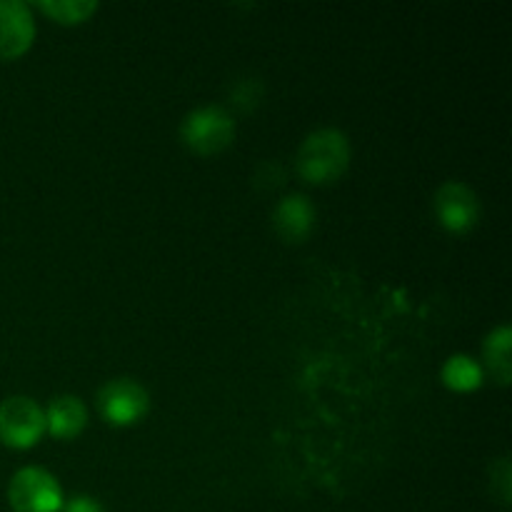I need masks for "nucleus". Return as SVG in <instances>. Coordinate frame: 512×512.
<instances>
[{
	"label": "nucleus",
	"mask_w": 512,
	"mask_h": 512,
	"mask_svg": "<svg viewBox=\"0 0 512 512\" xmlns=\"http://www.w3.org/2000/svg\"><path fill=\"white\" fill-rule=\"evenodd\" d=\"M350 165V140L338 128H318L305 135L295 155L298 175L310 185L335 183Z\"/></svg>",
	"instance_id": "1"
},
{
	"label": "nucleus",
	"mask_w": 512,
	"mask_h": 512,
	"mask_svg": "<svg viewBox=\"0 0 512 512\" xmlns=\"http://www.w3.org/2000/svg\"><path fill=\"white\" fill-rule=\"evenodd\" d=\"M235 138V120L220 105H200L190 110L180 123V140L198 155H215L228 148Z\"/></svg>",
	"instance_id": "2"
},
{
	"label": "nucleus",
	"mask_w": 512,
	"mask_h": 512,
	"mask_svg": "<svg viewBox=\"0 0 512 512\" xmlns=\"http://www.w3.org/2000/svg\"><path fill=\"white\" fill-rule=\"evenodd\" d=\"M8 503L15 512H60L65 498L53 473L28 465L10 478Z\"/></svg>",
	"instance_id": "3"
},
{
	"label": "nucleus",
	"mask_w": 512,
	"mask_h": 512,
	"mask_svg": "<svg viewBox=\"0 0 512 512\" xmlns=\"http://www.w3.org/2000/svg\"><path fill=\"white\" fill-rule=\"evenodd\" d=\"M45 435V410L28 395L0 400V443L8 448H33Z\"/></svg>",
	"instance_id": "4"
},
{
	"label": "nucleus",
	"mask_w": 512,
	"mask_h": 512,
	"mask_svg": "<svg viewBox=\"0 0 512 512\" xmlns=\"http://www.w3.org/2000/svg\"><path fill=\"white\" fill-rule=\"evenodd\" d=\"M433 210L440 225L450 233L473 230L478 225L480 213H483L478 193L468 183H460V180H448V183L435 190Z\"/></svg>",
	"instance_id": "5"
},
{
	"label": "nucleus",
	"mask_w": 512,
	"mask_h": 512,
	"mask_svg": "<svg viewBox=\"0 0 512 512\" xmlns=\"http://www.w3.org/2000/svg\"><path fill=\"white\" fill-rule=\"evenodd\" d=\"M98 410L108 423L133 425L150 410V395L138 380L113 378L98 390Z\"/></svg>",
	"instance_id": "6"
},
{
	"label": "nucleus",
	"mask_w": 512,
	"mask_h": 512,
	"mask_svg": "<svg viewBox=\"0 0 512 512\" xmlns=\"http://www.w3.org/2000/svg\"><path fill=\"white\" fill-rule=\"evenodd\" d=\"M35 40V20L23 0H0V60L23 55Z\"/></svg>",
	"instance_id": "7"
},
{
	"label": "nucleus",
	"mask_w": 512,
	"mask_h": 512,
	"mask_svg": "<svg viewBox=\"0 0 512 512\" xmlns=\"http://www.w3.org/2000/svg\"><path fill=\"white\" fill-rule=\"evenodd\" d=\"M275 233L288 243H303L315 228V208L305 195L290 193L273 210Z\"/></svg>",
	"instance_id": "8"
},
{
	"label": "nucleus",
	"mask_w": 512,
	"mask_h": 512,
	"mask_svg": "<svg viewBox=\"0 0 512 512\" xmlns=\"http://www.w3.org/2000/svg\"><path fill=\"white\" fill-rule=\"evenodd\" d=\"M88 425V408L78 395H58L45 408V430L60 440L75 438Z\"/></svg>",
	"instance_id": "9"
},
{
	"label": "nucleus",
	"mask_w": 512,
	"mask_h": 512,
	"mask_svg": "<svg viewBox=\"0 0 512 512\" xmlns=\"http://www.w3.org/2000/svg\"><path fill=\"white\" fill-rule=\"evenodd\" d=\"M512 330L510 325H498L493 333H488L483 343V360L485 368L493 373V378L500 385H508L512 380V360H510Z\"/></svg>",
	"instance_id": "10"
},
{
	"label": "nucleus",
	"mask_w": 512,
	"mask_h": 512,
	"mask_svg": "<svg viewBox=\"0 0 512 512\" xmlns=\"http://www.w3.org/2000/svg\"><path fill=\"white\" fill-rule=\"evenodd\" d=\"M443 383L445 388L455 390V393H473L483 385L485 370L478 360H473L470 355L458 353L450 355L443 365Z\"/></svg>",
	"instance_id": "11"
},
{
	"label": "nucleus",
	"mask_w": 512,
	"mask_h": 512,
	"mask_svg": "<svg viewBox=\"0 0 512 512\" xmlns=\"http://www.w3.org/2000/svg\"><path fill=\"white\" fill-rule=\"evenodd\" d=\"M35 8L43 10L45 15H50L58 23H83L90 15L98 10V3L95 0H38Z\"/></svg>",
	"instance_id": "12"
},
{
	"label": "nucleus",
	"mask_w": 512,
	"mask_h": 512,
	"mask_svg": "<svg viewBox=\"0 0 512 512\" xmlns=\"http://www.w3.org/2000/svg\"><path fill=\"white\" fill-rule=\"evenodd\" d=\"M490 490L500 503L508 505L512 498V470L508 458H498L490 465Z\"/></svg>",
	"instance_id": "13"
},
{
	"label": "nucleus",
	"mask_w": 512,
	"mask_h": 512,
	"mask_svg": "<svg viewBox=\"0 0 512 512\" xmlns=\"http://www.w3.org/2000/svg\"><path fill=\"white\" fill-rule=\"evenodd\" d=\"M60 512H105V508L98 500L90 498V495H75L68 503H63V510Z\"/></svg>",
	"instance_id": "14"
}]
</instances>
